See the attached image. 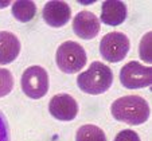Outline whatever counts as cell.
Here are the masks:
<instances>
[{
    "label": "cell",
    "instance_id": "30bf717a",
    "mask_svg": "<svg viewBox=\"0 0 152 141\" xmlns=\"http://www.w3.org/2000/svg\"><path fill=\"white\" fill-rule=\"evenodd\" d=\"M126 17V6L123 1L108 0L101 6V22L106 26H118Z\"/></svg>",
    "mask_w": 152,
    "mask_h": 141
},
{
    "label": "cell",
    "instance_id": "5b68a950",
    "mask_svg": "<svg viewBox=\"0 0 152 141\" xmlns=\"http://www.w3.org/2000/svg\"><path fill=\"white\" fill-rule=\"evenodd\" d=\"M129 49H131L129 38L123 32H109L100 42L101 57L113 63L123 60L128 54Z\"/></svg>",
    "mask_w": 152,
    "mask_h": 141
},
{
    "label": "cell",
    "instance_id": "6da1fadb",
    "mask_svg": "<svg viewBox=\"0 0 152 141\" xmlns=\"http://www.w3.org/2000/svg\"><path fill=\"white\" fill-rule=\"evenodd\" d=\"M116 120L129 125L144 124L149 117V106L144 98L139 95H124L116 100L110 106Z\"/></svg>",
    "mask_w": 152,
    "mask_h": 141
},
{
    "label": "cell",
    "instance_id": "8fae6325",
    "mask_svg": "<svg viewBox=\"0 0 152 141\" xmlns=\"http://www.w3.org/2000/svg\"><path fill=\"white\" fill-rule=\"evenodd\" d=\"M20 52V42L12 32L0 31V65L14 62Z\"/></svg>",
    "mask_w": 152,
    "mask_h": 141
},
{
    "label": "cell",
    "instance_id": "7c38bea8",
    "mask_svg": "<svg viewBox=\"0 0 152 141\" xmlns=\"http://www.w3.org/2000/svg\"><path fill=\"white\" fill-rule=\"evenodd\" d=\"M12 15L22 23H27L32 20L37 15V6L34 1L28 0H19L12 6Z\"/></svg>",
    "mask_w": 152,
    "mask_h": 141
},
{
    "label": "cell",
    "instance_id": "ba28073f",
    "mask_svg": "<svg viewBox=\"0 0 152 141\" xmlns=\"http://www.w3.org/2000/svg\"><path fill=\"white\" fill-rule=\"evenodd\" d=\"M101 24L98 17L93 12L81 11L73 20V30L81 39H93L100 32Z\"/></svg>",
    "mask_w": 152,
    "mask_h": 141
},
{
    "label": "cell",
    "instance_id": "52a82bcc",
    "mask_svg": "<svg viewBox=\"0 0 152 141\" xmlns=\"http://www.w3.org/2000/svg\"><path fill=\"white\" fill-rule=\"evenodd\" d=\"M49 112L59 121H72L78 114V104L70 94L61 93L50 100Z\"/></svg>",
    "mask_w": 152,
    "mask_h": 141
},
{
    "label": "cell",
    "instance_id": "277c9868",
    "mask_svg": "<svg viewBox=\"0 0 152 141\" xmlns=\"http://www.w3.org/2000/svg\"><path fill=\"white\" fill-rule=\"evenodd\" d=\"M22 90L27 97L39 100L49 92V75L47 71L40 66H31L24 70L20 79Z\"/></svg>",
    "mask_w": 152,
    "mask_h": 141
},
{
    "label": "cell",
    "instance_id": "9a60e30c",
    "mask_svg": "<svg viewBox=\"0 0 152 141\" xmlns=\"http://www.w3.org/2000/svg\"><path fill=\"white\" fill-rule=\"evenodd\" d=\"M0 141H10V128L6 116L0 110Z\"/></svg>",
    "mask_w": 152,
    "mask_h": 141
},
{
    "label": "cell",
    "instance_id": "2e32d148",
    "mask_svg": "<svg viewBox=\"0 0 152 141\" xmlns=\"http://www.w3.org/2000/svg\"><path fill=\"white\" fill-rule=\"evenodd\" d=\"M115 141H140V137L133 130H121L117 136L115 137Z\"/></svg>",
    "mask_w": 152,
    "mask_h": 141
},
{
    "label": "cell",
    "instance_id": "4fadbf2b",
    "mask_svg": "<svg viewBox=\"0 0 152 141\" xmlns=\"http://www.w3.org/2000/svg\"><path fill=\"white\" fill-rule=\"evenodd\" d=\"M75 141H106V136L101 128L88 124L82 125L77 130Z\"/></svg>",
    "mask_w": 152,
    "mask_h": 141
},
{
    "label": "cell",
    "instance_id": "7a4b0ae2",
    "mask_svg": "<svg viewBox=\"0 0 152 141\" xmlns=\"http://www.w3.org/2000/svg\"><path fill=\"white\" fill-rule=\"evenodd\" d=\"M113 82V73L109 66L102 62H93L89 69L78 75L77 84L83 93L88 94H102L108 92Z\"/></svg>",
    "mask_w": 152,
    "mask_h": 141
},
{
    "label": "cell",
    "instance_id": "3957f363",
    "mask_svg": "<svg viewBox=\"0 0 152 141\" xmlns=\"http://www.w3.org/2000/svg\"><path fill=\"white\" fill-rule=\"evenodd\" d=\"M86 51L81 44L73 40L62 43L57 50V65L61 71L66 74L77 73L86 65Z\"/></svg>",
    "mask_w": 152,
    "mask_h": 141
},
{
    "label": "cell",
    "instance_id": "5bb4252c",
    "mask_svg": "<svg viewBox=\"0 0 152 141\" xmlns=\"http://www.w3.org/2000/svg\"><path fill=\"white\" fill-rule=\"evenodd\" d=\"M14 89V77L11 71L0 67V98L10 94Z\"/></svg>",
    "mask_w": 152,
    "mask_h": 141
},
{
    "label": "cell",
    "instance_id": "9c48e42d",
    "mask_svg": "<svg viewBox=\"0 0 152 141\" xmlns=\"http://www.w3.org/2000/svg\"><path fill=\"white\" fill-rule=\"evenodd\" d=\"M42 16L50 27H62L70 20L72 9L65 1H47L43 7Z\"/></svg>",
    "mask_w": 152,
    "mask_h": 141
},
{
    "label": "cell",
    "instance_id": "8992f818",
    "mask_svg": "<svg viewBox=\"0 0 152 141\" xmlns=\"http://www.w3.org/2000/svg\"><path fill=\"white\" fill-rule=\"evenodd\" d=\"M120 81L126 89H141L152 82V70L149 66H143L136 60L128 62L120 71Z\"/></svg>",
    "mask_w": 152,
    "mask_h": 141
}]
</instances>
